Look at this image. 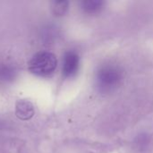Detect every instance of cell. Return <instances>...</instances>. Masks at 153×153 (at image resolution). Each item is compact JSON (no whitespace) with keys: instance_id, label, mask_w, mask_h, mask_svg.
<instances>
[{"instance_id":"1","label":"cell","mask_w":153,"mask_h":153,"mask_svg":"<svg viewBox=\"0 0 153 153\" xmlns=\"http://www.w3.org/2000/svg\"><path fill=\"white\" fill-rule=\"evenodd\" d=\"M123 79L122 70L116 65H102L96 74V85L102 93H108L117 88Z\"/></svg>"},{"instance_id":"2","label":"cell","mask_w":153,"mask_h":153,"mask_svg":"<svg viewBox=\"0 0 153 153\" xmlns=\"http://www.w3.org/2000/svg\"><path fill=\"white\" fill-rule=\"evenodd\" d=\"M57 65V60L53 53L40 51L35 54L30 60L28 66L30 71L39 76H48L54 73Z\"/></svg>"},{"instance_id":"3","label":"cell","mask_w":153,"mask_h":153,"mask_svg":"<svg viewBox=\"0 0 153 153\" xmlns=\"http://www.w3.org/2000/svg\"><path fill=\"white\" fill-rule=\"evenodd\" d=\"M80 64V57L74 51H68L65 53L63 61V74L65 77H73L78 71Z\"/></svg>"},{"instance_id":"4","label":"cell","mask_w":153,"mask_h":153,"mask_svg":"<svg viewBox=\"0 0 153 153\" xmlns=\"http://www.w3.org/2000/svg\"><path fill=\"white\" fill-rule=\"evenodd\" d=\"M15 114L19 119L28 120L31 118L34 115V108L33 105L25 100H18L15 107Z\"/></svg>"},{"instance_id":"5","label":"cell","mask_w":153,"mask_h":153,"mask_svg":"<svg viewBox=\"0 0 153 153\" xmlns=\"http://www.w3.org/2000/svg\"><path fill=\"white\" fill-rule=\"evenodd\" d=\"M103 5V2L100 0H85L82 2V9L88 13H95L99 12Z\"/></svg>"},{"instance_id":"6","label":"cell","mask_w":153,"mask_h":153,"mask_svg":"<svg viewBox=\"0 0 153 153\" xmlns=\"http://www.w3.org/2000/svg\"><path fill=\"white\" fill-rule=\"evenodd\" d=\"M53 12L56 15H63L68 9V2L66 1H58L54 2L52 6Z\"/></svg>"}]
</instances>
